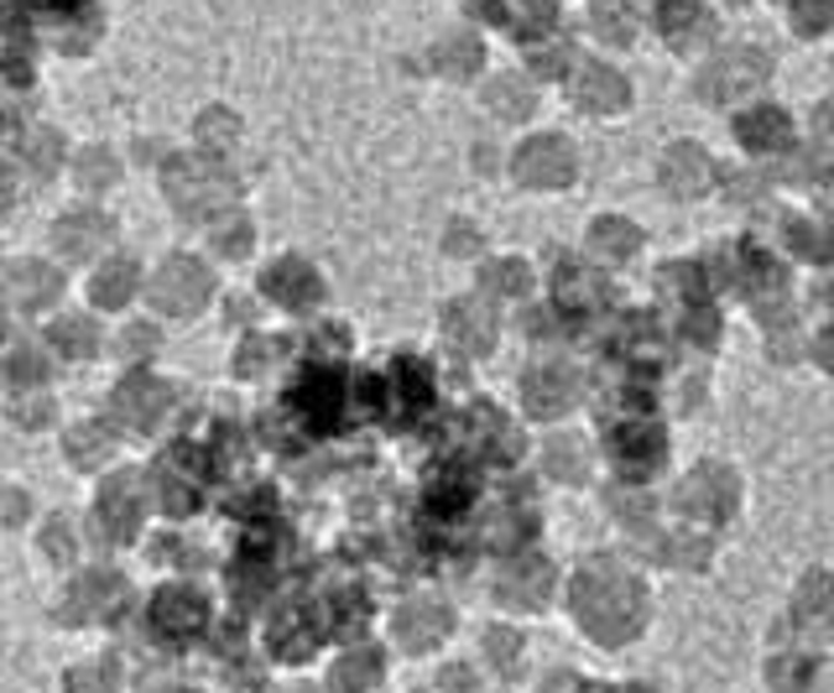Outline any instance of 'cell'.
Instances as JSON below:
<instances>
[{"mask_svg": "<svg viewBox=\"0 0 834 693\" xmlns=\"http://www.w3.org/2000/svg\"><path fill=\"white\" fill-rule=\"evenodd\" d=\"M116 600H120V579L110 574V569L84 563L79 574H68V584H63V594H58V626H68V631L100 626V620H110V605H116Z\"/></svg>", "mask_w": 834, "mask_h": 693, "instance_id": "obj_1", "label": "cell"}, {"mask_svg": "<svg viewBox=\"0 0 834 693\" xmlns=\"http://www.w3.org/2000/svg\"><path fill=\"white\" fill-rule=\"evenodd\" d=\"M141 516H146V512H141V501H136V495L125 501V495L105 491V495H100V506H95V521H100V527H105V537H110V542H120V537H136Z\"/></svg>", "mask_w": 834, "mask_h": 693, "instance_id": "obj_2", "label": "cell"}, {"mask_svg": "<svg viewBox=\"0 0 834 693\" xmlns=\"http://www.w3.org/2000/svg\"><path fill=\"white\" fill-rule=\"evenodd\" d=\"M204 282L194 266H173V282H162V308H188V302H199Z\"/></svg>", "mask_w": 834, "mask_h": 693, "instance_id": "obj_3", "label": "cell"}, {"mask_svg": "<svg viewBox=\"0 0 834 693\" xmlns=\"http://www.w3.org/2000/svg\"><path fill=\"white\" fill-rule=\"evenodd\" d=\"M621 95H626V89H621V79L616 74H590V79H584V99H605V105H621Z\"/></svg>", "mask_w": 834, "mask_h": 693, "instance_id": "obj_4", "label": "cell"}, {"mask_svg": "<svg viewBox=\"0 0 834 693\" xmlns=\"http://www.w3.org/2000/svg\"><path fill=\"white\" fill-rule=\"evenodd\" d=\"M793 16H798V26H809V32H824V21H830V0H803Z\"/></svg>", "mask_w": 834, "mask_h": 693, "instance_id": "obj_5", "label": "cell"}]
</instances>
